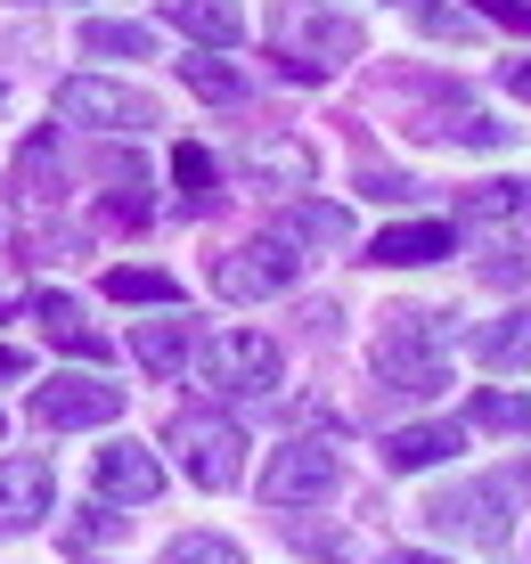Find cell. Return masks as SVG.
Masks as SVG:
<instances>
[{"label": "cell", "mask_w": 531, "mask_h": 564, "mask_svg": "<svg viewBox=\"0 0 531 564\" xmlns=\"http://www.w3.org/2000/svg\"><path fill=\"white\" fill-rule=\"evenodd\" d=\"M466 425H483V434H516V442H531V401H523V393H499V384H483V393H475V410H466Z\"/></svg>", "instance_id": "obj_21"}, {"label": "cell", "mask_w": 531, "mask_h": 564, "mask_svg": "<svg viewBox=\"0 0 531 564\" xmlns=\"http://www.w3.org/2000/svg\"><path fill=\"white\" fill-rule=\"evenodd\" d=\"M98 181H115L123 197H140V188H148V164H140L131 148H98Z\"/></svg>", "instance_id": "obj_28"}, {"label": "cell", "mask_w": 531, "mask_h": 564, "mask_svg": "<svg viewBox=\"0 0 531 564\" xmlns=\"http://www.w3.org/2000/svg\"><path fill=\"white\" fill-rule=\"evenodd\" d=\"M57 181H66V172H57V140L33 131V140L17 148V205H57V197H66Z\"/></svg>", "instance_id": "obj_18"}, {"label": "cell", "mask_w": 531, "mask_h": 564, "mask_svg": "<svg viewBox=\"0 0 531 564\" xmlns=\"http://www.w3.org/2000/svg\"><path fill=\"white\" fill-rule=\"evenodd\" d=\"M246 172L262 188H311V148L303 140H262V148L246 155Z\"/></svg>", "instance_id": "obj_20"}, {"label": "cell", "mask_w": 531, "mask_h": 564, "mask_svg": "<svg viewBox=\"0 0 531 564\" xmlns=\"http://www.w3.org/2000/svg\"><path fill=\"white\" fill-rule=\"evenodd\" d=\"M164 564H246V549L238 540H213V532H181L164 549Z\"/></svg>", "instance_id": "obj_26"}, {"label": "cell", "mask_w": 531, "mask_h": 564, "mask_svg": "<svg viewBox=\"0 0 531 564\" xmlns=\"http://www.w3.org/2000/svg\"><path fill=\"white\" fill-rule=\"evenodd\" d=\"M303 549H319V556H336V564H360V540L351 532H294Z\"/></svg>", "instance_id": "obj_29"}, {"label": "cell", "mask_w": 531, "mask_h": 564, "mask_svg": "<svg viewBox=\"0 0 531 564\" xmlns=\"http://www.w3.org/2000/svg\"><path fill=\"white\" fill-rule=\"evenodd\" d=\"M499 83L516 90V99H531V57H507V66H499Z\"/></svg>", "instance_id": "obj_33"}, {"label": "cell", "mask_w": 531, "mask_h": 564, "mask_svg": "<svg viewBox=\"0 0 531 564\" xmlns=\"http://www.w3.org/2000/svg\"><path fill=\"white\" fill-rule=\"evenodd\" d=\"M155 491H164V458H155L148 442L115 434L107 451H90V499H107V508H148Z\"/></svg>", "instance_id": "obj_9"}, {"label": "cell", "mask_w": 531, "mask_h": 564, "mask_svg": "<svg viewBox=\"0 0 531 564\" xmlns=\"http://www.w3.org/2000/svg\"><path fill=\"white\" fill-rule=\"evenodd\" d=\"M442 311H384V336H377V377L392 384V393H409V401H434L442 384H449V368H442Z\"/></svg>", "instance_id": "obj_2"}, {"label": "cell", "mask_w": 531, "mask_h": 564, "mask_svg": "<svg viewBox=\"0 0 531 564\" xmlns=\"http://www.w3.org/2000/svg\"><path fill=\"white\" fill-rule=\"evenodd\" d=\"M458 451H466V425H401V434L384 442V466L392 475H425V466H442Z\"/></svg>", "instance_id": "obj_14"}, {"label": "cell", "mask_w": 531, "mask_h": 564, "mask_svg": "<svg viewBox=\"0 0 531 564\" xmlns=\"http://www.w3.org/2000/svg\"><path fill=\"white\" fill-rule=\"evenodd\" d=\"M196 377H205V393H238V401H262V393H279V377H286V360H279V344L270 336H253V327H229V336H213L205 352H196Z\"/></svg>", "instance_id": "obj_3"}, {"label": "cell", "mask_w": 531, "mask_h": 564, "mask_svg": "<svg viewBox=\"0 0 531 564\" xmlns=\"http://www.w3.org/2000/svg\"><path fill=\"white\" fill-rule=\"evenodd\" d=\"M25 368H33L25 352H0V377H25Z\"/></svg>", "instance_id": "obj_35"}, {"label": "cell", "mask_w": 531, "mask_h": 564, "mask_svg": "<svg viewBox=\"0 0 531 564\" xmlns=\"http://www.w3.org/2000/svg\"><path fill=\"white\" fill-rule=\"evenodd\" d=\"M360 197H384V205H401V197H418V181H401V172H360Z\"/></svg>", "instance_id": "obj_30"}, {"label": "cell", "mask_w": 531, "mask_h": 564, "mask_svg": "<svg viewBox=\"0 0 531 564\" xmlns=\"http://www.w3.org/2000/svg\"><path fill=\"white\" fill-rule=\"evenodd\" d=\"M499 221L531 229V181H499Z\"/></svg>", "instance_id": "obj_31"}, {"label": "cell", "mask_w": 531, "mask_h": 564, "mask_svg": "<svg viewBox=\"0 0 531 564\" xmlns=\"http://www.w3.org/2000/svg\"><path fill=\"white\" fill-rule=\"evenodd\" d=\"M172 181L188 188V205H205V197H213V181H221V172H213V155H205V148H172Z\"/></svg>", "instance_id": "obj_27"}, {"label": "cell", "mask_w": 531, "mask_h": 564, "mask_svg": "<svg viewBox=\"0 0 531 564\" xmlns=\"http://www.w3.org/2000/svg\"><path fill=\"white\" fill-rule=\"evenodd\" d=\"M172 451H181L196 491H229V482L246 475V434L229 417H213V410H181L172 417Z\"/></svg>", "instance_id": "obj_6"}, {"label": "cell", "mask_w": 531, "mask_h": 564, "mask_svg": "<svg viewBox=\"0 0 531 564\" xmlns=\"http://www.w3.org/2000/svg\"><path fill=\"white\" fill-rule=\"evenodd\" d=\"M83 50L90 57H155L148 25H115V17H83Z\"/></svg>", "instance_id": "obj_24"}, {"label": "cell", "mask_w": 531, "mask_h": 564, "mask_svg": "<svg viewBox=\"0 0 531 564\" xmlns=\"http://www.w3.org/2000/svg\"><path fill=\"white\" fill-rule=\"evenodd\" d=\"M57 508V475H50V458H33V451H17V458H0V532H33Z\"/></svg>", "instance_id": "obj_11"}, {"label": "cell", "mask_w": 531, "mask_h": 564, "mask_svg": "<svg viewBox=\"0 0 531 564\" xmlns=\"http://www.w3.org/2000/svg\"><path fill=\"white\" fill-rule=\"evenodd\" d=\"M107 295H115V303H155V311H181V279H172V270H107Z\"/></svg>", "instance_id": "obj_23"}, {"label": "cell", "mask_w": 531, "mask_h": 564, "mask_svg": "<svg viewBox=\"0 0 531 564\" xmlns=\"http://www.w3.org/2000/svg\"><path fill=\"white\" fill-rule=\"evenodd\" d=\"M0 99H9V90H0Z\"/></svg>", "instance_id": "obj_36"}, {"label": "cell", "mask_w": 531, "mask_h": 564, "mask_svg": "<svg viewBox=\"0 0 531 564\" xmlns=\"http://www.w3.org/2000/svg\"><path fill=\"white\" fill-rule=\"evenodd\" d=\"M483 17H499L507 33H531V0H483Z\"/></svg>", "instance_id": "obj_32"}, {"label": "cell", "mask_w": 531, "mask_h": 564, "mask_svg": "<svg viewBox=\"0 0 531 564\" xmlns=\"http://www.w3.org/2000/svg\"><path fill=\"white\" fill-rule=\"evenodd\" d=\"M336 482H344V466H336L327 442H286V451L262 466V499L270 508H311V499H327Z\"/></svg>", "instance_id": "obj_10"}, {"label": "cell", "mask_w": 531, "mask_h": 564, "mask_svg": "<svg viewBox=\"0 0 531 564\" xmlns=\"http://www.w3.org/2000/svg\"><path fill=\"white\" fill-rule=\"evenodd\" d=\"M442 254H458V229L449 221H392L368 238V262H384V270H425Z\"/></svg>", "instance_id": "obj_13"}, {"label": "cell", "mask_w": 531, "mask_h": 564, "mask_svg": "<svg viewBox=\"0 0 531 564\" xmlns=\"http://www.w3.org/2000/svg\"><path fill=\"white\" fill-rule=\"evenodd\" d=\"M294 279H303V246H286L279 229L253 238V246H229V254L213 262V286H221L229 303H270V295H286Z\"/></svg>", "instance_id": "obj_7"}, {"label": "cell", "mask_w": 531, "mask_h": 564, "mask_svg": "<svg viewBox=\"0 0 531 564\" xmlns=\"http://www.w3.org/2000/svg\"><path fill=\"white\" fill-rule=\"evenodd\" d=\"M181 83L196 90V99H213V107H238L246 99V74L221 66V57H181Z\"/></svg>", "instance_id": "obj_25"}, {"label": "cell", "mask_w": 531, "mask_h": 564, "mask_svg": "<svg viewBox=\"0 0 531 564\" xmlns=\"http://www.w3.org/2000/svg\"><path fill=\"white\" fill-rule=\"evenodd\" d=\"M57 123H83V131H155L164 115H155V99H148V90H131V83L74 74V83H57Z\"/></svg>", "instance_id": "obj_5"}, {"label": "cell", "mask_w": 531, "mask_h": 564, "mask_svg": "<svg viewBox=\"0 0 531 564\" xmlns=\"http://www.w3.org/2000/svg\"><path fill=\"white\" fill-rule=\"evenodd\" d=\"M270 229H279L286 246H351V213L344 205H319V197H294Z\"/></svg>", "instance_id": "obj_16"}, {"label": "cell", "mask_w": 531, "mask_h": 564, "mask_svg": "<svg viewBox=\"0 0 531 564\" xmlns=\"http://www.w3.org/2000/svg\"><path fill=\"white\" fill-rule=\"evenodd\" d=\"M507 508H516V482H458V491L425 499V523L466 549H499L507 540Z\"/></svg>", "instance_id": "obj_8"}, {"label": "cell", "mask_w": 531, "mask_h": 564, "mask_svg": "<svg viewBox=\"0 0 531 564\" xmlns=\"http://www.w3.org/2000/svg\"><path fill=\"white\" fill-rule=\"evenodd\" d=\"M377 564H449V556H425V549H392V556H377Z\"/></svg>", "instance_id": "obj_34"}, {"label": "cell", "mask_w": 531, "mask_h": 564, "mask_svg": "<svg viewBox=\"0 0 531 564\" xmlns=\"http://www.w3.org/2000/svg\"><path fill=\"white\" fill-rule=\"evenodd\" d=\"M33 327H42V336L57 344V352H74L83 368H107V336L90 327V311L74 303V295H57V286H42V295H33Z\"/></svg>", "instance_id": "obj_12"}, {"label": "cell", "mask_w": 531, "mask_h": 564, "mask_svg": "<svg viewBox=\"0 0 531 564\" xmlns=\"http://www.w3.org/2000/svg\"><path fill=\"white\" fill-rule=\"evenodd\" d=\"M466 352H475L483 368H531V311H507V319H483L475 336H466Z\"/></svg>", "instance_id": "obj_17"}, {"label": "cell", "mask_w": 531, "mask_h": 564, "mask_svg": "<svg viewBox=\"0 0 531 564\" xmlns=\"http://www.w3.org/2000/svg\"><path fill=\"white\" fill-rule=\"evenodd\" d=\"M172 33H188L205 50H238L246 17H238V0H172Z\"/></svg>", "instance_id": "obj_15"}, {"label": "cell", "mask_w": 531, "mask_h": 564, "mask_svg": "<svg viewBox=\"0 0 531 564\" xmlns=\"http://www.w3.org/2000/svg\"><path fill=\"white\" fill-rule=\"evenodd\" d=\"M123 417V384H107V368H74V377H33V425L50 434H83V425Z\"/></svg>", "instance_id": "obj_4"}, {"label": "cell", "mask_w": 531, "mask_h": 564, "mask_svg": "<svg viewBox=\"0 0 531 564\" xmlns=\"http://www.w3.org/2000/svg\"><path fill=\"white\" fill-rule=\"evenodd\" d=\"M131 352H140L148 377H181V360H188V319H140V327H131Z\"/></svg>", "instance_id": "obj_19"}, {"label": "cell", "mask_w": 531, "mask_h": 564, "mask_svg": "<svg viewBox=\"0 0 531 564\" xmlns=\"http://www.w3.org/2000/svg\"><path fill=\"white\" fill-rule=\"evenodd\" d=\"M425 140H458V148H507V123H490L475 107H442L434 123H418Z\"/></svg>", "instance_id": "obj_22"}, {"label": "cell", "mask_w": 531, "mask_h": 564, "mask_svg": "<svg viewBox=\"0 0 531 564\" xmlns=\"http://www.w3.org/2000/svg\"><path fill=\"white\" fill-rule=\"evenodd\" d=\"M270 50H279L286 83H327L336 66L360 57V17H344L336 0H279L270 9Z\"/></svg>", "instance_id": "obj_1"}]
</instances>
